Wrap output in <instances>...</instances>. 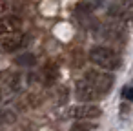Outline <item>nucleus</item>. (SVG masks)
Listing matches in <instances>:
<instances>
[{"mask_svg":"<svg viewBox=\"0 0 133 131\" xmlns=\"http://www.w3.org/2000/svg\"><path fill=\"white\" fill-rule=\"evenodd\" d=\"M17 120V113L13 109H6V107H0V126H8L13 124Z\"/></svg>","mask_w":133,"mask_h":131,"instance_id":"11","label":"nucleus"},{"mask_svg":"<svg viewBox=\"0 0 133 131\" xmlns=\"http://www.w3.org/2000/svg\"><path fill=\"white\" fill-rule=\"evenodd\" d=\"M11 9V4H9V0H0V15H4Z\"/></svg>","mask_w":133,"mask_h":131,"instance_id":"16","label":"nucleus"},{"mask_svg":"<svg viewBox=\"0 0 133 131\" xmlns=\"http://www.w3.org/2000/svg\"><path fill=\"white\" fill-rule=\"evenodd\" d=\"M115 2H117L120 8H124V9H129V8H133V0H115Z\"/></svg>","mask_w":133,"mask_h":131,"instance_id":"17","label":"nucleus"},{"mask_svg":"<svg viewBox=\"0 0 133 131\" xmlns=\"http://www.w3.org/2000/svg\"><path fill=\"white\" fill-rule=\"evenodd\" d=\"M42 75H44V78H46V84H53L55 78H57V75H58V67H57L55 64H46Z\"/></svg>","mask_w":133,"mask_h":131,"instance_id":"12","label":"nucleus"},{"mask_svg":"<svg viewBox=\"0 0 133 131\" xmlns=\"http://www.w3.org/2000/svg\"><path fill=\"white\" fill-rule=\"evenodd\" d=\"M95 129V124H91L89 120H77L71 126V131H91Z\"/></svg>","mask_w":133,"mask_h":131,"instance_id":"13","label":"nucleus"},{"mask_svg":"<svg viewBox=\"0 0 133 131\" xmlns=\"http://www.w3.org/2000/svg\"><path fill=\"white\" fill-rule=\"evenodd\" d=\"M84 80L88 84H91L100 95L108 93L113 86V77L106 71H98V69H88L84 73Z\"/></svg>","mask_w":133,"mask_h":131,"instance_id":"2","label":"nucleus"},{"mask_svg":"<svg viewBox=\"0 0 133 131\" xmlns=\"http://www.w3.org/2000/svg\"><path fill=\"white\" fill-rule=\"evenodd\" d=\"M108 15H109V17H111L117 24H126V22H129V20H131V17H129L128 9L120 8L118 4L109 6V8H108Z\"/></svg>","mask_w":133,"mask_h":131,"instance_id":"8","label":"nucleus"},{"mask_svg":"<svg viewBox=\"0 0 133 131\" xmlns=\"http://www.w3.org/2000/svg\"><path fill=\"white\" fill-rule=\"evenodd\" d=\"M122 98H124V100H129V102L133 100V87H131V86H126V87L122 89Z\"/></svg>","mask_w":133,"mask_h":131,"instance_id":"15","label":"nucleus"},{"mask_svg":"<svg viewBox=\"0 0 133 131\" xmlns=\"http://www.w3.org/2000/svg\"><path fill=\"white\" fill-rule=\"evenodd\" d=\"M75 96H77V100H82V104H89L91 100H97L100 96V93L86 80H78L75 86Z\"/></svg>","mask_w":133,"mask_h":131,"instance_id":"5","label":"nucleus"},{"mask_svg":"<svg viewBox=\"0 0 133 131\" xmlns=\"http://www.w3.org/2000/svg\"><path fill=\"white\" fill-rule=\"evenodd\" d=\"M88 58L91 64L102 67V69H117L120 66V58L118 55L109 49V47H104V46H95L89 49L88 53Z\"/></svg>","mask_w":133,"mask_h":131,"instance_id":"1","label":"nucleus"},{"mask_svg":"<svg viewBox=\"0 0 133 131\" xmlns=\"http://www.w3.org/2000/svg\"><path fill=\"white\" fill-rule=\"evenodd\" d=\"M102 115V109L97 104H78L68 109V116L75 120H93Z\"/></svg>","mask_w":133,"mask_h":131,"instance_id":"3","label":"nucleus"},{"mask_svg":"<svg viewBox=\"0 0 133 131\" xmlns=\"http://www.w3.org/2000/svg\"><path fill=\"white\" fill-rule=\"evenodd\" d=\"M18 93V89L15 87H0V107H4L8 102H11V98Z\"/></svg>","mask_w":133,"mask_h":131,"instance_id":"10","label":"nucleus"},{"mask_svg":"<svg viewBox=\"0 0 133 131\" xmlns=\"http://www.w3.org/2000/svg\"><path fill=\"white\" fill-rule=\"evenodd\" d=\"M68 87H64V86H60L58 87V104H66L68 102Z\"/></svg>","mask_w":133,"mask_h":131,"instance_id":"14","label":"nucleus"},{"mask_svg":"<svg viewBox=\"0 0 133 131\" xmlns=\"http://www.w3.org/2000/svg\"><path fill=\"white\" fill-rule=\"evenodd\" d=\"M15 64L17 66H22V67H33L37 64V57L33 53H22L15 58Z\"/></svg>","mask_w":133,"mask_h":131,"instance_id":"9","label":"nucleus"},{"mask_svg":"<svg viewBox=\"0 0 133 131\" xmlns=\"http://www.w3.org/2000/svg\"><path fill=\"white\" fill-rule=\"evenodd\" d=\"M20 82H22V77L18 73L9 71V69L0 71V87H15V89H20Z\"/></svg>","mask_w":133,"mask_h":131,"instance_id":"7","label":"nucleus"},{"mask_svg":"<svg viewBox=\"0 0 133 131\" xmlns=\"http://www.w3.org/2000/svg\"><path fill=\"white\" fill-rule=\"evenodd\" d=\"M22 27V18L17 15H4L0 17V38L2 37H9V35H17Z\"/></svg>","mask_w":133,"mask_h":131,"instance_id":"4","label":"nucleus"},{"mask_svg":"<svg viewBox=\"0 0 133 131\" xmlns=\"http://www.w3.org/2000/svg\"><path fill=\"white\" fill-rule=\"evenodd\" d=\"M24 46H26V37H22L18 33L0 38V51H4V53H13V51H17Z\"/></svg>","mask_w":133,"mask_h":131,"instance_id":"6","label":"nucleus"}]
</instances>
